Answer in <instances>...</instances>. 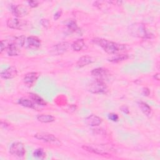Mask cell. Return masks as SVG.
Segmentation results:
<instances>
[{"label": "cell", "instance_id": "2e32d148", "mask_svg": "<svg viewBox=\"0 0 160 160\" xmlns=\"http://www.w3.org/2000/svg\"><path fill=\"white\" fill-rule=\"evenodd\" d=\"M138 104L141 111L146 116H151L152 114V109L151 107L146 102L143 101H138Z\"/></svg>", "mask_w": 160, "mask_h": 160}, {"label": "cell", "instance_id": "30bf717a", "mask_svg": "<svg viewBox=\"0 0 160 160\" xmlns=\"http://www.w3.org/2000/svg\"><path fill=\"white\" fill-rule=\"evenodd\" d=\"M91 74L93 77L96 78V80H100L103 81V79L107 78L108 73L107 69L102 68H98L94 69L91 71Z\"/></svg>", "mask_w": 160, "mask_h": 160}, {"label": "cell", "instance_id": "83f0119b", "mask_svg": "<svg viewBox=\"0 0 160 160\" xmlns=\"http://www.w3.org/2000/svg\"><path fill=\"white\" fill-rule=\"evenodd\" d=\"M121 110L124 112L125 114H129V109L126 106H122L121 107Z\"/></svg>", "mask_w": 160, "mask_h": 160}, {"label": "cell", "instance_id": "603a6c76", "mask_svg": "<svg viewBox=\"0 0 160 160\" xmlns=\"http://www.w3.org/2000/svg\"><path fill=\"white\" fill-rule=\"evenodd\" d=\"M68 28L71 31H75L78 29V26L76 22L74 20H69L67 23Z\"/></svg>", "mask_w": 160, "mask_h": 160}, {"label": "cell", "instance_id": "4316f807", "mask_svg": "<svg viewBox=\"0 0 160 160\" xmlns=\"http://www.w3.org/2000/svg\"><path fill=\"white\" fill-rule=\"evenodd\" d=\"M61 14H62V11H57V12L54 14V20L58 19L61 17Z\"/></svg>", "mask_w": 160, "mask_h": 160}, {"label": "cell", "instance_id": "7402d4cb", "mask_svg": "<svg viewBox=\"0 0 160 160\" xmlns=\"http://www.w3.org/2000/svg\"><path fill=\"white\" fill-rule=\"evenodd\" d=\"M33 156L36 158L43 159L46 157V152L42 148H38L34 150L33 152Z\"/></svg>", "mask_w": 160, "mask_h": 160}, {"label": "cell", "instance_id": "f546056e", "mask_svg": "<svg viewBox=\"0 0 160 160\" xmlns=\"http://www.w3.org/2000/svg\"><path fill=\"white\" fill-rule=\"evenodd\" d=\"M159 74L158 73V74H155V76H154V78L157 79V80H159Z\"/></svg>", "mask_w": 160, "mask_h": 160}, {"label": "cell", "instance_id": "cb8c5ba5", "mask_svg": "<svg viewBox=\"0 0 160 160\" xmlns=\"http://www.w3.org/2000/svg\"><path fill=\"white\" fill-rule=\"evenodd\" d=\"M108 118L112 121L116 122V121H118V120L119 119V116L117 114L112 112V113H110L108 114Z\"/></svg>", "mask_w": 160, "mask_h": 160}, {"label": "cell", "instance_id": "3957f363", "mask_svg": "<svg viewBox=\"0 0 160 160\" xmlns=\"http://www.w3.org/2000/svg\"><path fill=\"white\" fill-rule=\"evenodd\" d=\"M88 90L94 94H104L107 92L108 89L106 84L102 81L96 79L88 85Z\"/></svg>", "mask_w": 160, "mask_h": 160}, {"label": "cell", "instance_id": "7a4b0ae2", "mask_svg": "<svg viewBox=\"0 0 160 160\" xmlns=\"http://www.w3.org/2000/svg\"><path fill=\"white\" fill-rule=\"evenodd\" d=\"M128 32L134 37L144 39H151L153 38V34L148 31L144 24L141 22H136L129 25Z\"/></svg>", "mask_w": 160, "mask_h": 160}, {"label": "cell", "instance_id": "8fae6325", "mask_svg": "<svg viewBox=\"0 0 160 160\" xmlns=\"http://www.w3.org/2000/svg\"><path fill=\"white\" fill-rule=\"evenodd\" d=\"M17 74L18 71L16 68L14 66H10L1 72V78L6 79L14 78L17 76Z\"/></svg>", "mask_w": 160, "mask_h": 160}, {"label": "cell", "instance_id": "ba28073f", "mask_svg": "<svg viewBox=\"0 0 160 160\" xmlns=\"http://www.w3.org/2000/svg\"><path fill=\"white\" fill-rule=\"evenodd\" d=\"M9 44L6 49L8 54L11 56L19 55L20 53L21 47L16 44L14 40V38L9 39Z\"/></svg>", "mask_w": 160, "mask_h": 160}, {"label": "cell", "instance_id": "ac0fdd59", "mask_svg": "<svg viewBox=\"0 0 160 160\" xmlns=\"http://www.w3.org/2000/svg\"><path fill=\"white\" fill-rule=\"evenodd\" d=\"M37 119L41 122L48 123L54 121L55 118L54 116L50 114H39L37 116Z\"/></svg>", "mask_w": 160, "mask_h": 160}, {"label": "cell", "instance_id": "9a60e30c", "mask_svg": "<svg viewBox=\"0 0 160 160\" xmlns=\"http://www.w3.org/2000/svg\"><path fill=\"white\" fill-rule=\"evenodd\" d=\"M93 59L89 56H84L81 57L76 62V66L79 68H82L93 62Z\"/></svg>", "mask_w": 160, "mask_h": 160}, {"label": "cell", "instance_id": "d4e9b609", "mask_svg": "<svg viewBox=\"0 0 160 160\" xmlns=\"http://www.w3.org/2000/svg\"><path fill=\"white\" fill-rule=\"evenodd\" d=\"M28 3L29 6L31 8L37 7L39 4V2L37 1H28Z\"/></svg>", "mask_w": 160, "mask_h": 160}, {"label": "cell", "instance_id": "4fadbf2b", "mask_svg": "<svg viewBox=\"0 0 160 160\" xmlns=\"http://www.w3.org/2000/svg\"><path fill=\"white\" fill-rule=\"evenodd\" d=\"M85 122L90 126H97L101 124L102 122V119L98 116L92 114L88 116L85 119Z\"/></svg>", "mask_w": 160, "mask_h": 160}, {"label": "cell", "instance_id": "6da1fadb", "mask_svg": "<svg viewBox=\"0 0 160 160\" xmlns=\"http://www.w3.org/2000/svg\"><path fill=\"white\" fill-rule=\"evenodd\" d=\"M92 41L96 44L101 47L105 52L110 54H113L120 52L121 51H122L125 48L123 44H118L116 42L99 38L93 39Z\"/></svg>", "mask_w": 160, "mask_h": 160}, {"label": "cell", "instance_id": "d6986e66", "mask_svg": "<svg viewBox=\"0 0 160 160\" xmlns=\"http://www.w3.org/2000/svg\"><path fill=\"white\" fill-rule=\"evenodd\" d=\"M29 97L34 103H36L38 105H40V106H46V102H45V101L41 97H40L39 96H38L36 94L30 93Z\"/></svg>", "mask_w": 160, "mask_h": 160}, {"label": "cell", "instance_id": "9c48e42d", "mask_svg": "<svg viewBox=\"0 0 160 160\" xmlns=\"http://www.w3.org/2000/svg\"><path fill=\"white\" fill-rule=\"evenodd\" d=\"M12 14L16 17H21L28 14L29 11L27 7L23 4L13 6L11 8Z\"/></svg>", "mask_w": 160, "mask_h": 160}, {"label": "cell", "instance_id": "8992f818", "mask_svg": "<svg viewBox=\"0 0 160 160\" xmlns=\"http://www.w3.org/2000/svg\"><path fill=\"white\" fill-rule=\"evenodd\" d=\"M7 26L11 29H22L27 25V22L17 18H9L7 21Z\"/></svg>", "mask_w": 160, "mask_h": 160}, {"label": "cell", "instance_id": "5bb4252c", "mask_svg": "<svg viewBox=\"0 0 160 160\" xmlns=\"http://www.w3.org/2000/svg\"><path fill=\"white\" fill-rule=\"evenodd\" d=\"M26 42H27V46L29 48H32V49L38 48L41 46V41L36 36H31L28 37L26 39Z\"/></svg>", "mask_w": 160, "mask_h": 160}, {"label": "cell", "instance_id": "44dd1931", "mask_svg": "<svg viewBox=\"0 0 160 160\" xmlns=\"http://www.w3.org/2000/svg\"><path fill=\"white\" fill-rule=\"evenodd\" d=\"M128 58V54H118L115 55L109 59V61L112 62H118L124 61Z\"/></svg>", "mask_w": 160, "mask_h": 160}, {"label": "cell", "instance_id": "277c9868", "mask_svg": "<svg viewBox=\"0 0 160 160\" xmlns=\"http://www.w3.org/2000/svg\"><path fill=\"white\" fill-rule=\"evenodd\" d=\"M34 137L38 139L48 143L55 144L56 145L61 144L60 141L56 136L48 132H38L34 135Z\"/></svg>", "mask_w": 160, "mask_h": 160}, {"label": "cell", "instance_id": "5b68a950", "mask_svg": "<svg viewBox=\"0 0 160 160\" xmlns=\"http://www.w3.org/2000/svg\"><path fill=\"white\" fill-rule=\"evenodd\" d=\"M9 152L12 155L22 158L25 154L26 149L22 143L20 142H14L11 145L9 148Z\"/></svg>", "mask_w": 160, "mask_h": 160}, {"label": "cell", "instance_id": "484cf974", "mask_svg": "<svg viewBox=\"0 0 160 160\" xmlns=\"http://www.w3.org/2000/svg\"><path fill=\"white\" fill-rule=\"evenodd\" d=\"M41 24H42V26H44V28H47L49 26V22L46 19H42L41 20Z\"/></svg>", "mask_w": 160, "mask_h": 160}, {"label": "cell", "instance_id": "e0dca14e", "mask_svg": "<svg viewBox=\"0 0 160 160\" xmlns=\"http://www.w3.org/2000/svg\"><path fill=\"white\" fill-rule=\"evenodd\" d=\"M18 103L23 107L31 108V109H36V106L34 103L29 99L25 98H21L18 100Z\"/></svg>", "mask_w": 160, "mask_h": 160}, {"label": "cell", "instance_id": "f1b7e54d", "mask_svg": "<svg viewBox=\"0 0 160 160\" xmlns=\"http://www.w3.org/2000/svg\"><path fill=\"white\" fill-rule=\"evenodd\" d=\"M142 93L144 96H148L149 94V90L145 88H143V90H142Z\"/></svg>", "mask_w": 160, "mask_h": 160}, {"label": "cell", "instance_id": "ffe728a7", "mask_svg": "<svg viewBox=\"0 0 160 160\" xmlns=\"http://www.w3.org/2000/svg\"><path fill=\"white\" fill-rule=\"evenodd\" d=\"M85 46L84 41L82 39H78L75 41L71 45L72 49L76 51H79L83 49Z\"/></svg>", "mask_w": 160, "mask_h": 160}, {"label": "cell", "instance_id": "7c38bea8", "mask_svg": "<svg viewBox=\"0 0 160 160\" xmlns=\"http://www.w3.org/2000/svg\"><path fill=\"white\" fill-rule=\"evenodd\" d=\"M38 76V73L36 72H31L27 73L23 78V82H24V84L29 86H32L37 80Z\"/></svg>", "mask_w": 160, "mask_h": 160}, {"label": "cell", "instance_id": "52a82bcc", "mask_svg": "<svg viewBox=\"0 0 160 160\" xmlns=\"http://www.w3.org/2000/svg\"><path fill=\"white\" fill-rule=\"evenodd\" d=\"M70 47V44L68 42H62L54 45L51 49V53L54 55H59L64 53Z\"/></svg>", "mask_w": 160, "mask_h": 160}]
</instances>
